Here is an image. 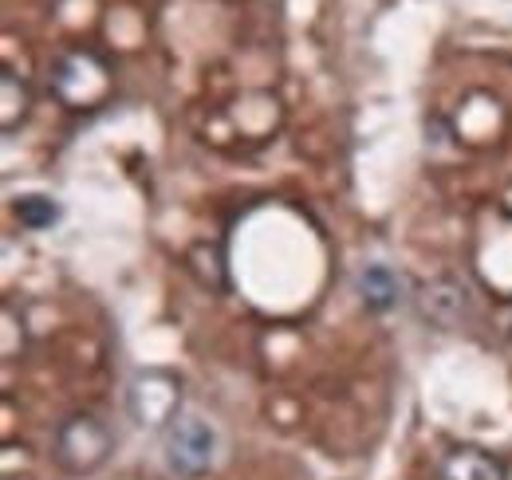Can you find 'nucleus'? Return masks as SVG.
Masks as SVG:
<instances>
[{"label": "nucleus", "instance_id": "nucleus-4", "mask_svg": "<svg viewBox=\"0 0 512 480\" xmlns=\"http://www.w3.org/2000/svg\"><path fill=\"white\" fill-rule=\"evenodd\" d=\"M127 406L138 425H146V429H170L174 421L182 418L178 414V406H182V382L174 374H166V370H146V374L134 378Z\"/></svg>", "mask_w": 512, "mask_h": 480}, {"label": "nucleus", "instance_id": "nucleus-7", "mask_svg": "<svg viewBox=\"0 0 512 480\" xmlns=\"http://www.w3.org/2000/svg\"><path fill=\"white\" fill-rule=\"evenodd\" d=\"M0 126L4 130H16L20 122L28 119V111H32V91H28V83L24 79H16V71H4L0 75Z\"/></svg>", "mask_w": 512, "mask_h": 480}, {"label": "nucleus", "instance_id": "nucleus-1", "mask_svg": "<svg viewBox=\"0 0 512 480\" xmlns=\"http://www.w3.org/2000/svg\"><path fill=\"white\" fill-rule=\"evenodd\" d=\"M115 453V437L107 421L95 414H71L52 433V457L67 477H91L99 473Z\"/></svg>", "mask_w": 512, "mask_h": 480}, {"label": "nucleus", "instance_id": "nucleus-3", "mask_svg": "<svg viewBox=\"0 0 512 480\" xmlns=\"http://www.w3.org/2000/svg\"><path fill=\"white\" fill-rule=\"evenodd\" d=\"M166 461L178 477H201L217 461V433L205 418L182 414L166 429Z\"/></svg>", "mask_w": 512, "mask_h": 480}, {"label": "nucleus", "instance_id": "nucleus-8", "mask_svg": "<svg viewBox=\"0 0 512 480\" xmlns=\"http://www.w3.org/2000/svg\"><path fill=\"white\" fill-rule=\"evenodd\" d=\"M12 213H16V221H20L24 229H32V233H44V229H52V225L60 221V205H56L48 193H24V197H16Z\"/></svg>", "mask_w": 512, "mask_h": 480}, {"label": "nucleus", "instance_id": "nucleus-2", "mask_svg": "<svg viewBox=\"0 0 512 480\" xmlns=\"http://www.w3.org/2000/svg\"><path fill=\"white\" fill-rule=\"evenodd\" d=\"M111 67L107 60H99L95 52H67L56 60L52 67V91H56V99L71 107V111H91V107H99L107 95H111Z\"/></svg>", "mask_w": 512, "mask_h": 480}, {"label": "nucleus", "instance_id": "nucleus-5", "mask_svg": "<svg viewBox=\"0 0 512 480\" xmlns=\"http://www.w3.org/2000/svg\"><path fill=\"white\" fill-rule=\"evenodd\" d=\"M442 480H509V473L493 453L477 445H461L442 461Z\"/></svg>", "mask_w": 512, "mask_h": 480}, {"label": "nucleus", "instance_id": "nucleus-6", "mask_svg": "<svg viewBox=\"0 0 512 480\" xmlns=\"http://www.w3.org/2000/svg\"><path fill=\"white\" fill-rule=\"evenodd\" d=\"M359 296L371 311H390L402 300V280L386 264H371V268L359 272Z\"/></svg>", "mask_w": 512, "mask_h": 480}]
</instances>
